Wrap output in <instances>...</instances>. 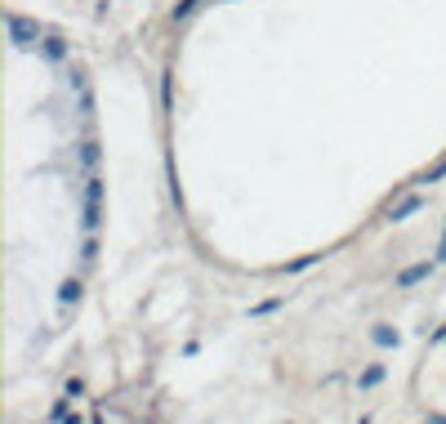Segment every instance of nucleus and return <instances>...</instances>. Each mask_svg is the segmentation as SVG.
Listing matches in <instances>:
<instances>
[{
	"label": "nucleus",
	"instance_id": "1",
	"mask_svg": "<svg viewBox=\"0 0 446 424\" xmlns=\"http://www.w3.org/2000/svg\"><path fill=\"white\" fill-rule=\"evenodd\" d=\"M99 219H103V179L90 170V179H85V219H81L85 237L99 232Z\"/></svg>",
	"mask_w": 446,
	"mask_h": 424
},
{
	"label": "nucleus",
	"instance_id": "2",
	"mask_svg": "<svg viewBox=\"0 0 446 424\" xmlns=\"http://www.w3.org/2000/svg\"><path fill=\"white\" fill-rule=\"evenodd\" d=\"M420 205H424V196H406V201H397L393 210H388V219H393V223H402V219H411V214L420 210Z\"/></svg>",
	"mask_w": 446,
	"mask_h": 424
},
{
	"label": "nucleus",
	"instance_id": "3",
	"mask_svg": "<svg viewBox=\"0 0 446 424\" xmlns=\"http://www.w3.org/2000/svg\"><path fill=\"white\" fill-rule=\"evenodd\" d=\"M429 272H433V263H429V259H424V263H411V268H406L402 277H397V286H415V281H424Z\"/></svg>",
	"mask_w": 446,
	"mask_h": 424
},
{
	"label": "nucleus",
	"instance_id": "4",
	"mask_svg": "<svg viewBox=\"0 0 446 424\" xmlns=\"http://www.w3.org/2000/svg\"><path fill=\"white\" fill-rule=\"evenodd\" d=\"M54 424H81V416H76V411L68 407V398L54 402Z\"/></svg>",
	"mask_w": 446,
	"mask_h": 424
},
{
	"label": "nucleus",
	"instance_id": "5",
	"mask_svg": "<svg viewBox=\"0 0 446 424\" xmlns=\"http://www.w3.org/2000/svg\"><path fill=\"white\" fill-rule=\"evenodd\" d=\"M81 299V281H63V290H59V304H76Z\"/></svg>",
	"mask_w": 446,
	"mask_h": 424
},
{
	"label": "nucleus",
	"instance_id": "6",
	"mask_svg": "<svg viewBox=\"0 0 446 424\" xmlns=\"http://www.w3.org/2000/svg\"><path fill=\"white\" fill-rule=\"evenodd\" d=\"M379 380H384V366H379V362H375V366H366V371H362V389H375Z\"/></svg>",
	"mask_w": 446,
	"mask_h": 424
},
{
	"label": "nucleus",
	"instance_id": "7",
	"mask_svg": "<svg viewBox=\"0 0 446 424\" xmlns=\"http://www.w3.org/2000/svg\"><path fill=\"white\" fill-rule=\"evenodd\" d=\"M371 339H375V344H397V331H388V326H375V331H371Z\"/></svg>",
	"mask_w": 446,
	"mask_h": 424
},
{
	"label": "nucleus",
	"instance_id": "8",
	"mask_svg": "<svg viewBox=\"0 0 446 424\" xmlns=\"http://www.w3.org/2000/svg\"><path fill=\"white\" fill-rule=\"evenodd\" d=\"M81 161H85V170H94V165H99V148H94V143H85V152H81Z\"/></svg>",
	"mask_w": 446,
	"mask_h": 424
},
{
	"label": "nucleus",
	"instance_id": "9",
	"mask_svg": "<svg viewBox=\"0 0 446 424\" xmlns=\"http://www.w3.org/2000/svg\"><path fill=\"white\" fill-rule=\"evenodd\" d=\"M94 254H99V241H94V237H85V246H81V259H85V263H94Z\"/></svg>",
	"mask_w": 446,
	"mask_h": 424
},
{
	"label": "nucleus",
	"instance_id": "10",
	"mask_svg": "<svg viewBox=\"0 0 446 424\" xmlns=\"http://www.w3.org/2000/svg\"><path fill=\"white\" fill-rule=\"evenodd\" d=\"M438 179H446V161H442V165H433L429 174H424V183H438Z\"/></svg>",
	"mask_w": 446,
	"mask_h": 424
},
{
	"label": "nucleus",
	"instance_id": "11",
	"mask_svg": "<svg viewBox=\"0 0 446 424\" xmlns=\"http://www.w3.org/2000/svg\"><path fill=\"white\" fill-rule=\"evenodd\" d=\"M308 263H317V254H303V259H295V263H290V272H303Z\"/></svg>",
	"mask_w": 446,
	"mask_h": 424
},
{
	"label": "nucleus",
	"instance_id": "12",
	"mask_svg": "<svg viewBox=\"0 0 446 424\" xmlns=\"http://www.w3.org/2000/svg\"><path fill=\"white\" fill-rule=\"evenodd\" d=\"M81 389H85L81 380H68V389H63V398H81Z\"/></svg>",
	"mask_w": 446,
	"mask_h": 424
},
{
	"label": "nucleus",
	"instance_id": "13",
	"mask_svg": "<svg viewBox=\"0 0 446 424\" xmlns=\"http://www.w3.org/2000/svg\"><path fill=\"white\" fill-rule=\"evenodd\" d=\"M438 259H446V237H442V254H438Z\"/></svg>",
	"mask_w": 446,
	"mask_h": 424
}]
</instances>
